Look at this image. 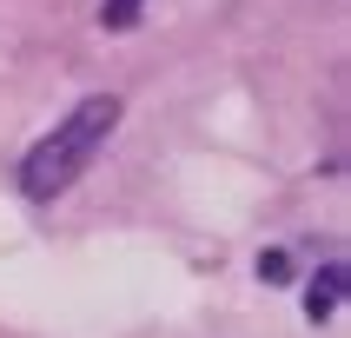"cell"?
<instances>
[{
  "label": "cell",
  "mask_w": 351,
  "mask_h": 338,
  "mask_svg": "<svg viewBox=\"0 0 351 338\" xmlns=\"http://www.w3.org/2000/svg\"><path fill=\"white\" fill-rule=\"evenodd\" d=\"M258 278L265 285H285V252H258Z\"/></svg>",
  "instance_id": "cell-4"
},
{
  "label": "cell",
  "mask_w": 351,
  "mask_h": 338,
  "mask_svg": "<svg viewBox=\"0 0 351 338\" xmlns=\"http://www.w3.org/2000/svg\"><path fill=\"white\" fill-rule=\"evenodd\" d=\"M113 126H119V99L113 93H93V99H80L66 119H53V133L20 159V199L53 206V199L93 166V153L113 139Z\"/></svg>",
  "instance_id": "cell-1"
},
{
  "label": "cell",
  "mask_w": 351,
  "mask_h": 338,
  "mask_svg": "<svg viewBox=\"0 0 351 338\" xmlns=\"http://www.w3.org/2000/svg\"><path fill=\"white\" fill-rule=\"evenodd\" d=\"M139 7H146V0H106V7H99V27H106V34H133Z\"/></svg>",
  "instance_id": "cell-3"
},
{
  "label": "cell",
  "mask_w": 351,
  "mask_h": 338,
  "mask_svg": "<svg viewBox=\"0 0 351 338\" xmlns=\"http://www.w3.org/2000/svg\"><path fill=\"white\" fill-rule=\"evenodd\" d=\"M338 298H345V258H325V265L312 272V292H305V318L325 325V318L338 312Z\"/></svg>",
  "instance_id": "cell-2"
}]
</instances>
